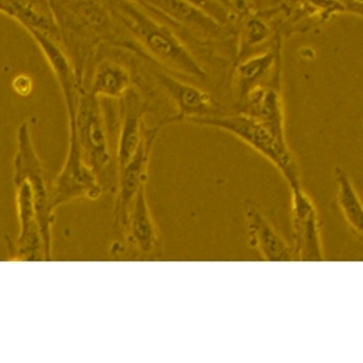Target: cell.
Listing matches in <instances>:
<instances>
[{
    "mask_svg": "<svg viewBox=\"0 0 363 363\" xmlns=\"http://www.w3.org/2000/svg\"><path fill=\"white\" fill-rule=\"evenodd\" d=\"M187 122L219 128L233 135L272 163L289 185L300 182L298 167L286 139L277 136L255 118L239 112L192 118Z\"/></svg>",
    "mask_w": 363,
    "mask_h": 363,
    "instance_id": "cell-1",
    "label": "cell"
},
{
    "mask_svg": "<svg viewBox=\"0 0 363 363\" xmlns=\"http://www.w3.org/2000/svg\"><path fill=\"white\" fill-rule=\"evenodd\" d=\"M122 6L125 23L154 57L179 72L206 79L203 69L171 31L128 4Z\"/></svg>",
    "mask_w": 363,
    "mask_h": 363,
    "instance_id": "cell-2",
    "label": "cell"
},
{
    "mask_svg": "<svg viewBox=\"0 0 363 363\" xmlns=\"http://www.w3.org/2000/svg\"><path fill=\"white\" fill-rule=\"evenodd\" d=\"M69 128L75 133L84 160L98 174L111 159L99 99L82 89L74 117L69 119Z\"/></svg>",
    "mask_w": 363,
    "mask_h": 363,
    "instance_id": "cell-3",
    "label": "cell"
},
{
    "mask_svg": "<svg viewBox=\"0 0 363 363\" xmlns=\"http://www.w3.org/2000/svg\"><path fill=\"white\" fill-rule=\"evenodd\" d=\"M97 175L84 160L75 133L69 129L67 155L52 186V206L79 198L99 197L102 188Z\"/></svg>",
    "mask_w": 363,
    "mask_h": 363,
    "instance_id": "cell-4",
    "label": "cell"
},
{
    "mask_svg": "<svg viewBox=\"0 0 363 363\" xmlns=\"http://www.w3.org/2000/svg\"><path fill=\"white\" fill-rule=\"evenodd\" d=\"M289 186L294 238V255L301 261H321L323 259V252L316 207L300 182Z\"/></svg>",
    "mask_w": 363,
    "mask_h": 363,
    "instance_id": "cell-5",
    "label": "cell"
},
{
    "mask_svg": "<svg viewBox=\"0 0 363 363\" xmlns=\"http://www.w3.org/2000/svg\"><path fill=\"white\" fill-rule=\"evenodd\" d=\"M161 124L144 130L140 146L130 160L118 170V187L114 210L115 223L126 227L128 214L140 188L145 185L151 150Z\"/></svg>",
    "mask_w": 363,
    "mask_h": 363,
    "instance_id": "cell-6",
    "label": "cell"
},
{
    "mask_svg": "<svg viewBox=\"0 0 363 363\" xmlns=\"http://www.w3.org/2000/svg\"><path fill=\"white\" fill-rule=\"evenodd\" d=\"M156 77L177 110L165 120L167 124L213 115L215 105L206 91L164 72H157Z\"/></svg>",
    "mask_w": 363,
    "mask_h": 363,
    "instance_id": "cell-7",
    "label": "cell"
},
{
    "mask_svg": "<svg viewBox=\"0 0 363 363\" xmlns=\"http://www.w3.org/2000/svg\"><path fill=\"white\" fill-rule=\"evenodd\" d=\"M281 85H260L238 103L239 112L260 121L277 136L286 139Z\"/></svg>",
    "mask_w": 363,
    "mask_h": 363,
    "instance_id": "cell-8",
    "label": "cell"
},
{
    "mask_svg": "<svg viewBox=\"0 0 363 363\" xmlns=\"http://www.w3.org/2000/svg\"><path fill=\"white\" fill-rule=\"evenodd\" d=\"M125 105L116 150L118 169L123 168L134 156L141 143L147 105L131 87L123 96Z\"/></svg>",
    "mask_w": 363,
    "mask_h": 363,
    "instance_id": "cell-9",
    "label": "cell"
},
{
    "mask_svg": "<svg viewBox=\"0 0 363 363\" xmlns=\"http://www.w3.org/2000/svg\"><path fill=\"white\" fill-rule=\"evenodd\" d=\"M245 215L250 242L264 259L281 262L294 259V250L259 209L250 207Z\"/></svg>",
    "mask_w": 363,
    "mask_h": 363,
    "instance_id": "cell-10",
    "label": "cell"
},
{
    "mask_svg": "<svg viewBox=\"0 0 363 363\" xmlns=\"http://www.w3.org/2000/svg\"><path fill=\"white\" fill-rule=\"evenodd\" d=\"M40 45L62 88L67 113L74 112L80 91L78 77L67 57L50 37L39 30L27 28Z\"/></svg>",
    "mask_w": 363,
    "mask_h": 363,
    "instance_id": "cell-11",
    "label": "cell"
},
{
    "mask_svg": "<svg viewBox=\"0 0 363 363\" xmlns=\"http://www.w3.org/2000/svg\"><path fill=\"white\" fill-rule=\"evenodd\" d=\"M131 243L141 253L150 255L160 245V237L145 194V185L137 194L126 225Z\"/></svg>",
    "mask_w": 363,
    "mask_h": 363,
    "instance_id": "cell-12",
    "label": "cell"
},
{
    "mask_svg": "<svg viewBox=\"0 0 363 363\" xmlns=\"http://www.w3.org/2000/svg\"><path fill=\"white\" fill-rule=\"evenodd\" d=\"M131 88V76L123 65L104 62L96 69L88 91L97 98L120 99Z\"/></svg>",
    "mask_w": 363,
    "mask_h": 363,
    "instance_id": "cell-13",
    "label": "cell"
},
{
    "mask_svg": "<svg viewBox=\"0 0 363 363\" xmlns=\"http://www.w3.org/2000/svg\"><path fill=\"white\" fill-rule=\"evenodd\" d=\"M142 2L186 26L202 30L216 28L214 18L186 0H143Z\"/></svg>",
    "mask_w": 363,
    "mask_h": 363,
    "instance_id": "cell-14",
    "label": "cell"
},
{
    "mask_svg": "<svg viewBox=\"0 0 363 363\" xmlns=\"http://www.w3.org/2000/svg\"><path fill=\"white\" fill-rule=\"evenodd\" d=\"M273 52L254 57L239 65L236 70V86L238 103L262 82L269 72L277 64Z\"/></svg>",
    "mask_w": 363,
    "mask_h": 363,
    "instance_id": "cell-15",
    "label": "cell"
},
{
    "mask_svg": "<svg viewBox=\"0 0 363 363\" xmlns=\"http://www.w3.org/2000/svg\"><path fill=\"white\" fill-rule=\"evenodd\" d=\"M337 186V201L342 213L352 230L362 234L363 212L360 198L347 172L340 167L335 169Z\"/></svg>",
    "mask_w": 363,
    "mask_h": 363,
    "instance_id": "cell-16",
    "label": "cell"
},
{
    "mask_svg": "<svg viewBox=\"0 0 363 363\" xmlns=\"http://www.w3.org/2000/svg\"><path fill=\"white\" fill-rule=\"evenodd\" d=\"M13 16L26 26L45 34L54 33L55 25L50 16L39 10L35 5L29 3L14 1L12 3Z\"/></svg>",
    "mask_w": 363,
    "mask_h": 363,
    "instance_id": "cell-17",
    "label": "cell"
},
{
    "mask_svg": "<svg viewBox=\"0 0 363 363\" xmlns=\"http://www.w3.org/2000/svg\"><path fill=\"white\" fill-rule=\"evenodd\" d=\"M202 10L216 20L220 13L219 5L216 0H186Z\"/></svg>",
    "mask_w": 363,
    "mask_h": 363,
    "instance_id": "cell-18",
    "label": "cell"
},
{
    "mask_svg": "<svg viewBox=\"0 0 363 363\" xmlns=\"http://www.w3.org/2000/svg\"><path fill=\"white\" fill-rule=\"evenodd\" d=\"M14 89L21 94H28L31 88V82L28 77L19 76L14 81Z\"/></svg>",
    "mask_w": 363,
    "mask_h": 363,
    "instance_id": "cell-19",
    "label": "cell"
},
{
    "mask_svg": "<svg viewBox=\"0 0 363 363\" xmlns=\"http://www.w3.org/2000/svg\"><path fill=\"white\" fill-rule=\"evenodd\" d=\"M0 11L13 15V8L12 4L9 3L6 0H0Z\"/></svg>",
    "mask_w": 363,
    "mask_h": 363,
    "instance_id": "cell-20",
    "label": "cell"
},
{
    "mask_svg": "<svg viewBox=\"0 0 363 363\" xmlns=\"http://www.w3.org/2000/svg\"><path fill=\"white\" fill-rule=\"evenodd\" d=\"M130 1H138V2H139V1L142 2L143 1V0H130Z\"/></svg>",
    "mask_w": 363,
    "mask_h": 363,
    "instance_id": "cell-21",
    "label": "cell"
}]
</instances>
